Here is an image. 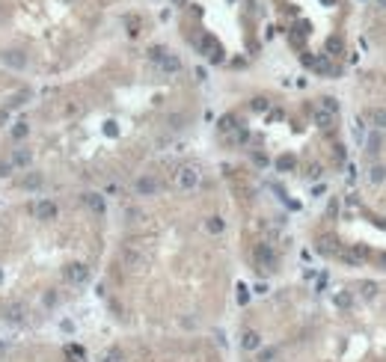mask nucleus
I'll return each instance as SVG.
<instances>
[{
	"mask_svg": "<svg viewBox=\"0 0 386 362\" xmlns=\"http://www.w3.org/2000/svg\"><path fill=\"white\" fill-rule=\"evenodd\" d=\"M63 279L68 282V285H86L89 282V267L80 262H71L63 267Z\"/></svg>",
	"mask_w": 386,
	"mask_h": 362,
	"instance_id": "nucleus-1",
	"label": "nucleus"
},
{
	"mask_svg": "<svg viewBox=\"0 0 386 362\" xmlns=\"http://www.w3.org/2000/svg\"><path fill=\"white\" fill-rule=\"evenodd\" d=\"M33 217L36 220H42V223H48V220H57V214H60V208H57V202L54 199H39V202H33Z\"/></svg>",
	"mask_w": 386,
	"mask_h": 362,
	"instance_id": "nucleus-2",
	"label": "nucleus"
},
{
	"mask_svg": "<svg viewBox=\"0 0 386 362\" xmlns=\"http://www.w3.org/2000/svg\"><path fill=\"white\" fill-rule=\"evenodd\" d=\"M256 267L261 273H270V270L276 267V256H273V250H270L267 244H258L256 247Z\"/></svg>",
	"mask_w": 386,
	"mask_h": 362,
	"instance_id": "nucleus-3",
	"label": "nucleus"
},
{
	"mask_svg": "<svg viewBox=\"0 0 386 362\" xmlns=\"http://www.w3.org/2000/svg\"><path fill=\"white\" fill-rule=\"evenodd\" d=\"M134 190H137V196H155V193L161 190V184H158L155 175H140V178L134 181Z\"/></svg>",
	"mask_w": 386,
	"mask_h": 362,
	"instance_id": "nucleus-4",
	"label": "nucleus"
},
{
	"mask_svg": "<svg viewBox=\"0 0 386 362\" xmlns=\"http://www.w3.org/2000/svg\"><path fill=\"white\" fill-rule=\"evenodd\" d=\"M6 315V321L9 324H24V318H27V303H21V300H12V303H6V309H3Z\"/></svg>",
	"mask_w": 386,
	"mask_h": 362,
	"instance_id": "nucleus-5",
	"label": "nucleus"
},
{
	"mask_svg": "<svg viewBox=\"0 0 386 362\" xmlns=\"http://www.w3.org/2000/svg\"><path fill=\"white\" fill-rule=\"evenodd\" d=\"M175 184H178L181 190H193V187H199V169H193V166H184V169H178V175H175Z\"/></svg>",
	"mask_w": 386,
	"mask_h": 362,
	"instance_id": "nucleus-6",
	"label": "nucleus"
},
{
	"mask_svg": "<svg viewBox=\"0 0 386 362\" xmlns=\"http://www.w3.org/2000/svg\"><path fill=\"white\" fill-rule=\"evenodd\" d=\"M9 164L15 166V169H27V166L33 164V149H27V146H15L12 155H9Z\"/></svg>",
	"mask_w": 386,
	"mask_h": 362,
	"instance_id": "nucleus-7",
	"label": "nucleus"
},
{
	"mask_svg": "<svg viewBox=\"0 0 386 362\" xmlns=\"http://www.w3.org/2000/svg\"><path fill=\"white\" fill-rule=\"evenodd\" d=\"M158 66H161L163 74H175V71H181V60L175 54H163L161 60H158Z\"/></svg>",
	"mask_w": 386,
	"mask_h": 362,
	"instance_id": "nucleus-8",
	"label": "nucleus"
},
{
	"mask_svg": "<svg viewBox=\"0 0 386 362\" xmlns=\"http://www.w3.org/2000/svg\"><path fill=\"white\" fill-rule=\"evenodd\" d=\"M83 205H86L92 214H98V217H101V214H104V208H107L101 193H83Z\"/></svg>",
	"mask_w": 386,
	"mask_h": 362,
	"instance_id": "nucleus-9",
	"label": "nucleus"
},
{
	"mask_svg": "<svg viewBox=\"0 0 386 362\" xmlns=\"http://www.w3.org/2000/svg\"><path fill=\"white\" fill-rule=\"evenodd\" d=\"M241 347H244V350H250V353L258 350V347H261V335H258L256 329H247V332L241 335Z\"/></svg>",
	"mask_w": 386,
	"mask_h": 362,
	"instance_id": "nucleus-10",
	"label": "nucleus"
},
{
	"mask_svg": "<svg viewBox=\"0 0 386 362\" xmlns=\"http://www.w3.org/2000/svg\"><path fill=\"white\" fill-rule=\"evenodd\" d=\"M365 119L371 122V128H386V107H371Z\"/></svg>",
	"mask_w": 386,
	"mask_h": 362,
	"instance_id": "nucleus-11",
	"label": "nucleus"
},
{
	"mask_svg": "<svg viewBox=\"0 0 386 362\" xmlns=\"http://www.w3.org/2000/svg\"><path fill=\"white\" fill-rule=\"evenodd\" d=\"M3 63L12 68H24L27 66V57L21 54V51H9V54H3Z\"/></svg>",
	"mask_w": 386,
	"mask_h": 362,
	"instance_id": "nucleus-12",
	"label": "nucleus"
},
{
	"mask_svg": "<svg viewBox=\"0 0 386 362\" xmlns=\"http://www.w3.org/2000/svg\"><path fill=\"white\" fill-rule=\"evenodd\" d=\"M205 229L211 231V234H220V231L226 229V223H223V217H208L205 220Z\"/></svg>",
	"mask_w": 386,
	"mask_h": 362,
	"instance_id": "nucleus-13",
	"label": "nucleus"
},
{
	"mask_svg": "<svg viewBox=\"0 0 386 362\" xmlns=\"http://www.w3.org/2000/svg\"><path fill=\"white\" fill-rule=\"evenodd\" d=\"M333 303H336L339 309H351V306H354V297L348 294V291H339V294L333 297Z\"/></svg>",
	"mask_w": 386,
	"mask_h": 362,
	"instance_id": "nucleus-14",
	"label": "nucleus"
},
{
	"mask_svg": "<svg viewBox=\"0 0 386 362\" xmlns=\"http://www.w3.org/2000/svg\"><path fill=\"white\" fill-rule=\"evenodd\" d=\"M122 256H125V262H128L131 267H134V264H140V262H143V256H140V250H134V247H125V253H122Z\"/></svg>",
	"mask_w": 386,
	"mask_h": 362,
	"instance_id": "nucleus-15",
	"label": "nucleus"
},
{
	"mask_svg": "<svg viewBox=\"0 0 386 362\" xmlns=\"http://www.w3.org/2000/svg\"><path fill=\"white\" fill-rule=\"evenodd\" d=\"M101 362H125V356H122V350L119 347H110L107 353H104V359Z\"/></svg>",
	"mask_w": 386,
	"mask_h": 362,
	"instance_id": "nucleus-16",
	"label": "nucleus"
},
{
	"mask_svg": "<svg viewBox=\"0 0 386 362\" xmlns=\"http://www.w3.org/2000/svg\"><path fill=\"white\" fill-rule=\"evenodd\" d=\"M315 122H318V125H324V128H327V125H330V122H333V113H327V110H318V113H315Z\"/></svg>",
	"mask_w": 386,
	"mask_h": 362,
	"instance_id": "nucleus-17",
	"label": "nucleus"
},
{
	"mask_svg": "<svg viewBox=\"0 0 386 362\" xmlns=\"http://www.w3.org/2000/svg\"><path fill=\"white\" fill-rule=\"evenodd\" d=\"M368 152H380V134L371 131V137H368Z\"/></svg>",
	"mask_w": 386,
	"mask_h": 362,
	"instance_id": "nucleus-18",
	"label": "nucleus"
},
{
	"mask_svg": "<svg viewBox=\"0 0 386 362\" xmlns=\"http://www.w3.org/2000/svg\"><path fill=\"white\" fill-rule=\"evenodd\" d=\"M256 362H276V350L273 347H267V350H261V356Z\"/></svg>",
	"mask_w": 386,
	"mask_h": 362,
	"instance_id": "nucleus-19",
	"label": "nucleus"
},
{
	"mask_svg": "<svg viewBox=\"0 0 386 362\" xmlns=\"http://www.w3.org/2000/svg\"><path fill=\"white\" fill-rule=\"evenodd\" d=\"M383 178H386V166H374V169H371V181H377V184H380Z\"/></svg>",
	"mask_w": 386,
	"mask_h": 362,
	"instance_id": "nucleus-20",
	"label": "nucleus"
},
{
	"mask_svg": "<svg viewBox=\"0 0 386 362\" xmlns=\"http://www.w3.org/2000/svg\"><path fill=\"white\" fill-rule=\"evenodd\" d=\"M12 137H15V140L27 137V122H18V125H15V131H12Z\"/></svg>",
	"mask_w": 386,
	"mask_h": 362,
	"instance_id": "nucleus-21",
	"label": "nucleus"
},
{
	"mask_svg": "<svg viewBox=\"0 0 386 362\" xmlns=\"http://www.w3.org/2000/svg\"><path fill=\"white\" fill-rule=\"evenodd\" d=\"M42 184V175H27L24 178V187H39Z\"/></svg>",
	"mask_w": 386,
	"mask_h": 362,
	"instance_id": "nucleus-22",
	"label": "nucleus"
},
{
	"mask_svg": "<svg viewBox=\"0 0 386 362\" xmlns=\"http://www.w3.org/2000/svg\"><path fill=\"white\" fill-rule=\"evenodd\" d=\"M327 51H330V54H339V51H342V42H339V39H330V42H327Z\"/></svg>",
	"mask_w": 386,
	"mask_h": 362,
	"instance_id": "nucleus-23",
	"label": "nucleus"
},
{
	"mask_svg": "<svg viewBox=\"0 0 386 362\" xmlns=\"http://www.w3.org/2000/svg\"><path fill=\"white\" fill-rule=\"evenodd\" d=\"M288 166H294V158H279V169H288Z\"/></svg>",
	"mask_w": 386,
	"mask_h": 362,
	"instance_id": "nucleus-24",
	"label": "nucleus"
},
{
	"mask_svg": "<svg viewBox=\"0 0 386 362\" xmlns=\"http://www.w3.org/2000/svg\"><path fill=\"white\" fill-rule=\"evenodd\" d=\"M377 6H380V9H386V0H377Z\"/></svg>",
	"mask_w": 386,
	"mask_h": 362,
	"instance_id": "nucleus-25",
	"label": "nucleus"
}]
</instances>
